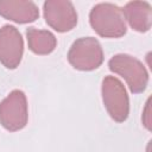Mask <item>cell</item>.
I'll return each instance as SVG.
<instances>
[{"mask_svg":"<svg viewBox=\"0 0 152 152\" xmlns=\"http://www.w3.org/2000/svg\"><path fill=\"white\" fill-rule=\"evenodd\" d=\"M26 38L28 49L36 55H49L57 46V39L55 34L48 30L28 27L26 30Z\"/></svg>","mask_w":152,"mask_h":152,"instance_id":"10","label":"cell"},{"mask_svg":"<svg viewBox=\"0 0 152 152\" xmlns=\"http://www.w3.org/2000/svg\"><path fill=\"white\" fill-rule=\"evenodd\" d=\"M66 57L72 68L81 71H91L102 64L103 51L96 38L82 37L72 43Z\"/></svg>","mask_w":152,"mask_h":152,"instance_id":"4","label":"cell"},{"mask_svg":"<svg viewBox=\"0 0 152 152\" xmlns=\"http://www.w3.org/2000/svg\"><path fill=\"white\" fill-rule=\"evenodd\" d=\"M108 68L126 81L133 94L142 93L146 89L148 83V72L138 58L127 53H118L109 59Z\"/></svg>","mask_w":152,"mask_h":152,"instance_id":"2","label":"cell"},{"mask_svg":"<svg viewBox=\"0 0 152 152\" xmlns=\"http://www.w3.org/2000/svg\"><path fill=\"white\" fill-rule=\"evenodd\" d=\"M125 20L138 32H147L152 23V7L147 1H129L122 10Z\"/></svg>","mask_w":152,"mask_h":152,"instance_id":"9","label":"cell"},{"mask_svg":"<svg viewBox=\"0 0 152 152\" xmlns=\"http://www.w3.org/2000/svg\"><path fill=\"white\" fill-rule=\"evenodd\" d=\"M24 40L19 30L13 25L0 28V62L7 69H15L23 58Z\"/></svg>","mask_w":152,"mask_h":152,"instance_id":"7","label":"cell"},{"mask_svg":"<svg viewBox=\"0 0 152 152\" xmlns=\"http://www.w3.org/2000/svg\"><path fill=\"white\" fill-rule=\"evenodd\" d=\"M89 23L94 31L104 38H120L127 32L122 10L110 2L96 4L90 10Z\"/></svg>","mask_w":152,"mask_h":152,"instance_id":"1","label":"cell"},{"mask_svg":"<svg viewBox=\"0 0 152 152\" xmlns=\"http://www.w3.org/2000/svg\"><path fill=\"white\" fill-rule=\"evenodd\" d=\"M0 15L18 24H27L38 19L39 10L33 1L0 0Z\"/></svg>","mask_w":152,"mask_h":152,"instance_id":"8","label":"cell"},{"mask_svg":"<svg viewBox=\"0 0 152 152\" xmlns=\"http://www.w3.org/2000/svg\"><path fill=\"white\" fill-rule=\"evenodd\" d=\"M101 94L109 116L116 122L126 121L129 114V99L122 82L114 76H104Z\"/></svg>","mask_w":152,"mask_h":152,"instance_id":"3","label":"cell"},{"mask_svg":"<svg viewBox=\"0 0 152 152\" xmlns=\"http://www.w3.org/2000/svg\"><path fill=\"white\" fill-rule=\"evenodd\" d=\"M46 24L57 32H68L77 24V13L69 0H48L43 5Z\"/></svg>","mask_w":152,"mask_h":152,"instance_id":"6","label":"cell"},{"mask_svg":"<svg viewBox=\"0 0 152 152\" xmlns=\"http://www.w3.org/2000/svg\"><path fill=\"white\" fill-rule=\"evenodd\" d=\"M27 120L26 95L23 90L14 89L0 102V124L5 129L17 132L26 126Z\"/></svg>","mask_w":152,"mask_h":152,"instance_id":"5","label":"cell"}]
</instances>
